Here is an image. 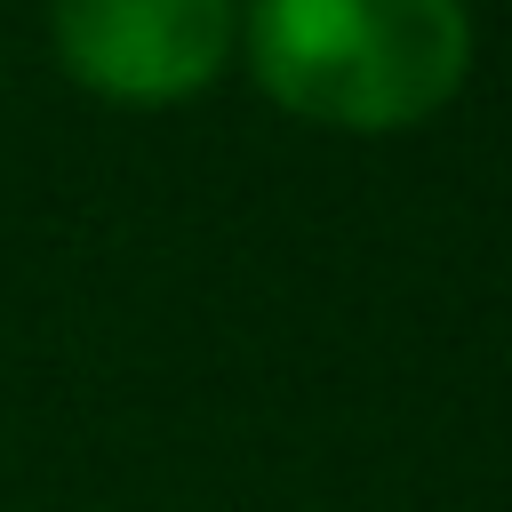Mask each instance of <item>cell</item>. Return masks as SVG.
Here are the masks:
<instances>
[{"instance_id": "cell-1", "label": "cell", "mask_w": 512, "mask_h": 512, "mask_svg": "<svg viewBox=\"0 0 512 512\" xmlns=\"http://www.w3.org/2000/svg\"><path fill=\"white\" fill-rule=\"evenodd\" d=\"M472 64L464 0H256L248 72L256 88L320 128L384 136L432 120Z\"/></svg>"}, {"instance_id": "cell-2", "label": "cell", "mask_w": 512, "mask_h": 512, "mask_svg": "<svg viewBox=\"0 0 512 512\" xmlns=\"http://www.w3.org/2000/svg\"><path fill=\"white\" fill-rule=\"evenodd\" d=\"M56 56L112 104H176L208 88L240 40L232 0H48Z\"/></svg>"}]
</instances>
